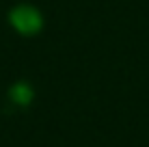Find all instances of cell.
<instances>
[{
    "label": "cell",
    "mask_w": 149,
    "mask_h": 147,
    "mask_svg": "<svg viewBox=\"0 0 149 147\" xmlns=\"http://www.w3.org/2000/svg\"><path fill=\"white\" fill-rule=\"evenodd\" d=\"M11 98L15 100V104L26 106L30 100H33V89L26 87V84H15V87L11 89Z\"/></svg>",
    "instance_id": "2"
},
{
    "label": "cell",
    "mask_w": 149,
    "mask_h": 147,
    "mask_svg": "<svg viewBox=\"0 0 149 147\" xmlns=\"http://www.w3.org/2000/svg\"><path fill=\"white\" fill-rule=\"evenodd\" d=\"M11 24L15 30L24 35H35L41 28V15L37 9L28 7V4H19L11 11Z\"/></svg>",
    "instance_id": "1"
}]
</instances>
